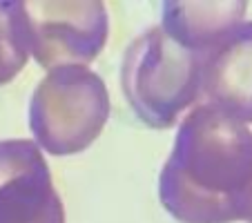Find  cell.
Segmentation results:
<instances>
[{
	"label": "cell",
	"mask_w": 252,
	"mask_h": 223,
	"mask_svg": "<svg viewBox=\"0 0 252 223\" xmlns=\"http://www.w3.org/2000/svg\"><path fill=\"white\" fill-rule=\"evenodd\" d=\"M110 119L103 78L87 67H58L36 85L29 100V129L38 150L54 157L78 154L100 136Z\"/></svg>",
	"instance_id": "cell-3"
},
{
	"label": "cell",
	"mask_w": 252,
	"mask_h": 223,
	"mask_svg": "<svg viewBox=\"0 0 252 223\" xmlns=\"http://www.w3.org/2000/svg\"><path fill=\"white\" fill-rule=\"evenodd\" d=\"M0 223H65V208L38 145L0 141Z\"/></svg>",
	"instance_id": "cell-5"
},
{
	"label": "cell",
	"mask_w": 252,
	"mask_h": 223,
	"mask_svg": "<svg viewBox=\"0 0 252 223\" xmlns=\"http://www.w3.org/2000/svg\"><path fill=\"white\" fill-rule=\"evenodd\" d=\"M25 2H0V85L14 81L29 58Z\"/></svg>",
	"instance_id": "cell-8"
},
{
	"label": "cell",
	"mask_w": 252,
	"mask_h": 223,
	"mask_svg": "<svg viewBox=\"0 0 252 223\" xmlns=\"http://www.w3.org/2000/svg\"><path fill=\"white\" fill-rule=\"evenodd\" d=\"M29 52L45 69L83 67L107 43L110 16L98 0H38L25 2Z\"/></svg>",
	"instance_id": "cell-4"
},
{
	"label": "cell",
	"mask_w": 252,
	"mask_h": 223,
	"mask_svg": "<svg viewBox=\"0 0 252 223\" xmlns=\"http://www.w3.org/2000/svg\"><path fill=\"white\" fill-rule=\"evenodd\" d=\"M121 87L141 123L165 129L201 98V56L161 27H150L129 43L121 65Z\"/></svg>",
	"instance_id": "cell-2"
},
{
	"label": "cell",
	"mask_w": 252,
	"mask_h": 223,
	"mask_svg": "<svg viewBox=\"0 0 252 223\" xmlns=\"http://www.w3.org/2000/svg\"><path fill=\"white\" fill-rule=\"evenodd\" d=\"M161 205L181 223H252V132L201 103L179 125L158 176Z\"/></svg>",
	"instance_id": "cell-1"
},
{
	"label": "cell",
	"mask_w": 252,
	"mask_h": 223,
	"mask_svg": "<svg viewBox=\"0 0 252 223\" xmlns=\"http://www.w3.org/2000/svg\"><path fill=\"white\" fill-rule=\"evenodd\" d=\"M201 98L239 123H252V20H241L201 54Z\"/></svg>",
	"instance_id": "cell-6"
},
{
	"label": "cell",
	"mask_w": 252,
	"mask_h": 223,
	"mask_svg": "<svg viewBox=\"0 0 252 223\" xmlns=\"http://www.w3.org/2000/svg\"><path fill=\"white\" fill-rule=\"evenodd\" d=\"M246 9L248 5L239 0L163 2V23L158 27L179 45L201 56L241 23Z\"/></svg>",
	"instance_id": "cell-7"
}]
</instances>
